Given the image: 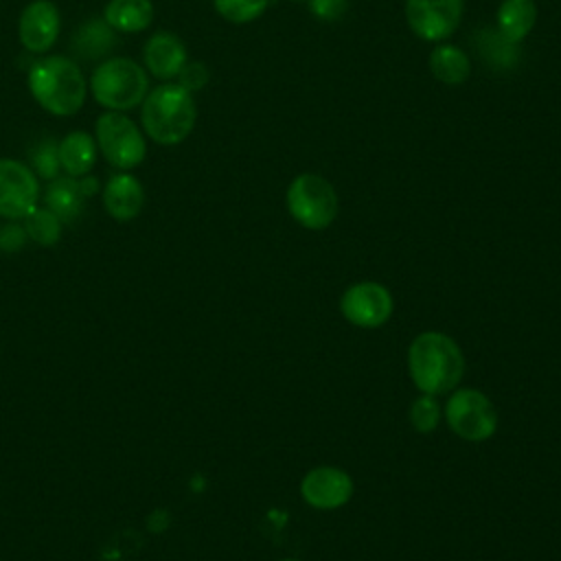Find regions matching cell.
Listing matches in <instances>:
<instances>
[{
    "label": "cell",
    "mask_w": 561,
    "mask_h": 561,
    "mask_svg": "<svg viewBox=\"0 0 561 561\" xmlns=\"http://www.w3.org/2000/svg\"><path fill=\"white\" fill-rule=\"evenodd\" d=\"M28 92L53 116L77 114L88 94V81L79 64L66 55H46L28 68Z\"/></svg>",
    "instance_id": "cell-1"
},
{
    "label": "cell",
    "mask_w": 561,
    "mask_h": 561,
    "mask_svg": "<svg viewBox=\"0 0 561 561\" xmlns=\"http://www.w3.org/2000/svg\"><path fill=\"white\" fill-rule=\"evenodd\" d=\"M408 370L414 386L434 397L458 386L465 373V357L449 335L425 331L408 348Z\"/></svg>",
    "instance_id": "cell-2"
},
{
    "label": "cell",
    "mask_w": 561,
    "mask_h": 561,
    "mask_svg": "<svg viewBox=\"0 0 561 561\" xmlns=\"http://www.w3.org/2000/svg\"><path fill=\"white\" fill-rule=\"evenodd\" d=\"M197 121L195 99L178 83L164 81L140 103L142 131L158 145L171 147L188 138Z\"/></svg>",
    "instance_id": "cell-3"
},
{
    "label": "cell",
    "mask_w": 561,
    "mask_h": 561,
    "mask_svg": "<svg viewBox=\"0 0 561 561\" xmlns=\"http://www.w3.org/2000/svg\"><path fill=\"white\" fill-rule=\"evenodd\" d=\"M90 92L105 110L127 112L145 101L149 77L145 68L129 57H107L92 70Z\"/></svg>",
    "instance_id": "cell-4"
},
{
    "label": "cell",
    "mask_w": 561,
    "mask_h": 561,
    "mask_svg": "<svg viewBox=\"0 0 561 561\" xmlns=\"http://www.w3.org/2000/svg\"><path fill=\"white\" fill-rule=\"evenodd\" d=\"M285 204L289 215L309 230H322L337 217V193L329 180L316 173H300L291 180Z\"/></svg>",
    "instance_id": "cell-5"
},
{
    "label": "cell",
    "mask_w": 561,
    "mask_h": 561,
    "mask_svg": "<svg viewBox=\"0 0 561 561\" xmlns=\"http://www.w3.org/2000/svg\"><path fill=\"white\" fill-rule=\"evenodd\" d=\"M94 140L103 158L121 171L138 167L147 153V142L140 127L123 112H103L96 118Z\"/></svg>",
    "instance_id": "cell-6"
},
{
    "label": "cell",
    "mask_w": 561,
    "mask_h": 561,
    "mask_svg": "<svg viewBox=\"0 0 561 561\" xmlns=\"http://www.w3.org/2000/svg\"><path fill=\"white\" fill-rule=\"evenodd\" d=\"M445 419L451 432L465 440H486L497 427L495 405L476 388H460L445 403Z\"/></svg>",
    "instance_id": "cell-7"
},
{
    "label": "cell",
    "mask_w": 561,
    "mask_h": 561,
    "mask_svg": "<svg viewBox=\"0 0 561 561\" xmlns=\"http://www.w3.org/2000/svg\"><path fill=\"white\" fill-rule=\"evenodd\" d=\"M39 199V182L28 164L0 158V217L20 221Z\"/></svg>",
    "instance_id": "cell-8"
},
{
    "label": "cell",
    "mask_w": 561,
    "mask_h": 561,
    "mask_svg": "<svg viewBox=\"0 0 561 561\" xmlns=\"http://www.w3.org/2000/svg\"><path fill=\"white\" fill-rule=\"evenodd\" d=\"M465 0H405V22L425 42L447 39L462 20Z\"/></svg>",
    "instance_id": "cell-9"
},
{
    "label": "cell",
    "mask_w": 561,
    "mask_h": 561,
    "mask_svg": "<svg viewBox=\"0 0 561 561\" xmlns=\"http://www.w3.org/2000/svg\"><path fill=\"white\" fill-rule=\"evenodd\" d=\"M392 296L381 283L364 280L351 285L340 298L342 316L362 329L381 327L392 316Z\"/></svg>",
    "instance_id": "cell-10"
},
{
    "label": "cell",
    "mask_w": 561,
    "mask_h": 561,
    "mask_svg": "<svg viewBox=\"0 0 561 561\" xmlns=\"http://www.w3.org/2000/svg\"><path fill=\"white\" fill-rule=\"evenodd\" d=\"M61 31V15L53 0H31L18 20L20 44L35 55L48 53Z\"/></svg>",
    "instance_id": "cell-11"
},
{
    "label": "cell",
    "mask_w": 561,
    "mask_h": 561,
    "mask_svg": "<svg viewBox=\"0 0 561 561\" xmlns=\"http://www.w3.org/2000/svg\"><path fill=\"white\" fill-rule=\"evenodd\" d=\"M302 500L320 511H331L344 506L353 495V480L346 471L337 467H316L300 482Z\"/></svg>",
    "instance_id": "cell-12"
},
{
    "label": "cell",
    "mask_w": 561,
    "mask_h": 561,
    "mask_svg": "<svg viewBox=\"0 0 561 561\" xmlns=\"http://www.w3.org/2000/svg\"><path fill=\"white\" fill-rule=\"evenodd\" d=\"M142 61H145V70H149L151 77L160 81H171L188 61L186 46L175 33L158 31L145 42Z\"/></svg>",
    "instance_id": "cell-13"
},
{
    "label": "cell",
    "mask_w": 561,
    "mask_h": 561,
    "mask_svg": "<svg viewBox=\"0 0 561 561\" xmlns=\"http://www.w3.org/2000/svg\"><path fill=\"white\" fill-rule=\"evenodd\" d=\"M103 208L105 213L116 219V221H131L140 215L142 204H145V188L140 180L131 173H114L103 191Z\"/></svg>",
    "instance_id": "cell-14"
},
{
    "label": "cell",
    "mask_w": 561,
    "mask_h": 561,
    "mask_svg": "<svg viewBox=\"0 0 561 561\" xmlns=\"http://www.w3.org/2000/svg\"><path fill=\"white\" fill-rule=\"evenodd\" d=\"M118 35L105 22V18H90L85 20L72 35V50L83 61H99L107 57L116 48Z\"/></svg>",
    "instance_id": "cell-15"
},
{
    "label": "cell",
    "mask_w": 561,
    "mask_h": 561,
    "mask_svg": "<svg viewBox=\"0 0 561 561\" xmlns=\"http://www.w3.org/2000/svg\"><path fill=\"white\" fill-rule=\"evenodd\" d=\"M83 202H85V195L81 191L79 178L59 175L50 180L44 191V206L53 210L61 219V224H72L75 219H79L83 210Z\"/></svg>",
    "instance_id": "cell-16"
},
{
    "label": "cell",
    "mask_w": 561,
    "mask_h": 561,
    "mask_svg": "<svg viewBox=\"0 0 561 561\" xmlns=\"http://www.w3.org/2000/svg\"><path fill=\"white\" fill-rule=\"evenodd\" d=\"M96 140L88 131H70L59 140L61 171L70 178L88 175L96 162Z\"/></svg>",
    "instance_id": "cell-17"
},
{
    "label": "cell",
    "mask_w": 561,
    "mask_h": 561,
    "mask_svg": "<svg viewBox=\"0 0 561 561\" xmlns=\"http://www.w3.org/2000/svg\"><path fill=\"white\" fill-rule=\"evenodd\" d=\"M103 18L116 33H140L153 22V4L151 0H110Z\"/></svg>",
    "instance_id": "cell-18"
},
{
    "label": "cell",
    "mask_w": 561,
    "mask_h": 561,
    "mask_svg": "<svg viewBox=\"0 0 561 561\" xmlns=\"http://www.w3.org/2000/svg\"><path fill=\"white\" fill-rule=\"evenodd\" d=\"M535 20V0H502L497 7V33L511 44L522 42L533 31Z\"/></svg>",
    "instance_id": "cell-19"
},
{
    "label": "cell",
    "mask_w": 561,
    "mask_h": 561,
    "mask_svg": "<svg viewBox=\"0 0 561 561\" xmlns=\"http://www.w3.org/2000/svg\"><path fill=\"white\" fill-rule=\"evenodd\" d=\"M430 72L447 85H460L469 72H471V61L454 44H440L430 53Z\"/></svg>",
    "instance_id": "cell-20"
},
{
    "label": "cell",
    "mask_w": 561,
    "mask_h": 561,
    "mask_svg": "<svg viewBox=\"0 0 561 561\" xmlns=\"http://www.w3.org/2000/svg\"><path fill=\"white\" fill-rule=\"evenodd\" d=\"M22 226L28 234V241H35L42 248H50V245L59 243L61 232H64L61 219L53 210H48L46 206H35L22 219Z\"/></svg>",
    "instance_id": "cell-21"
},
{
    "label": "cell",
    "mask_w": 561,
    "mask_h": 561,
    "mask_svg": "<svg viewBox=\"0 0 561 561\" xmlns=\"http://www.w3.org/2000/svg\"><path fill=\"white\" fill-rule=\"evenodd\" d=\"M28 167L39 180H55L61 173V162H59V142L55 138H44L35 142L28 149Z\"/></svg>",
    "instance_id": "cell-22"
},
{
    "label": "cell",
    "mask_w": 561,
    "mask_h": 561,
    "mask_svg": "<svg viewBox=\"0 0 561 561\" xmlns=\"http://www.w3.org/2000/svg\"><path fill=\"white\" fill-rule=\"evenodd\" d=\"M272 0H213L215 11L232 22V24H248L256 18H261Z\"/></svg>",
    "instance_id": "cell-23"
},
{
    "label": "cell",
    "mask_w": 561,
    "mask_h": 561,
    "mask_svg": "<svg viewBox=\"0 0 561 561\" xmlns=\"http://www.w3.org/2000/svg\"><path fill=\"white\" fill-rule=\"evenodd\" d=\"M440 421V408L436 403V399L432 394H421L412 401L410 405V423L414 425L416 432L427 434L432 430H436Z\"/></svg>",
    "instance_id": "cell-24"
},
{
    "label": "cell",
    "mask_w": 561,
    "mask_h": 561,
    "mask_svg": "<svg viewBox=\"0 0 561 561\" xmlns=\"http://www.w3.org/2000/svg\"><path fill=\"white\" fill-rule=\"evenodd\" d=\"M175 79H178V85H182L184 90H188L193 94L210 81V72H208L206 64H202V61H186Z\"/></svg>",
    "instance_id": "cell-25"
},
{
    "label": "cell",
    "mask_w": 561,
    "mask_h": 561,
    "mask_svg": "<svg viewBox=\"0 0 561 561\" xmlns=\"http://www.w3.org/2000/svg\"><path fill=\"white\" fill-rule=\"evenodd\" d=\"M28 243V234L20 221L7 219V224L0 226V252L15 254Z\"/></svg>",
    "instance_id": "cell-26"
},
{
    "label": "cell",
    "mask_w": 561,
    "mask_h": 561,
    "mask_svg": "<svg viewBox=\"0 0 561 561\" xmlns=\"http://www.w3.org/2000/svg\"><path fill=\"white\" fill-rule=\"evenodd\" d=\"M348 2L346 0H309V9L320 20H337L344 15Z\"/></svg>",
    "instance_id": "cell-27"
},
{
    "label": "cell",
    "mask_w": 561,
    "mask_h": 561,
    "mask_svg": "<svg viewBox=\"0 0 561 561\" xmlns=\"http://www.w3.org/2000/svg\"><path fill=\"white\" fill-rule=\"evenodd\" d=\"M79 184H81V191H83V195H85V199L88 197H92V195H96L99 191H101V182H99V178H94V175H81L79 178Z\"/></svg>",
    "instance_id": "cell-28"
},
{
    "label": "cell",
    "mask_w": 561,
    "mask_h": 561,
    "mask_svg": "<svg viewBox=\"0 0 561 561\" xmlns=\"http://www.w3.org/2000/svg\"><path fill=\"white\" fill-rule=\"evenodd\" d=\"M283 561H300V559H283Z\"/></svg>",
    "instance_id": "cell-29"
},
{
    "label": "cell",
    "mask_w": 561,
    "mask_h": 561,
    "mask_svg": "<svg viewBox=\"0 0 561 561\" xmlns=\"http://www.w3.org/2000/svg\"><path fill=\"white\" fill-rule=\"evenodd\" d=\"M294 2H305V0H294Z\"/></svg>",
    "instance_id": "cell-30"
}]
</instances>
